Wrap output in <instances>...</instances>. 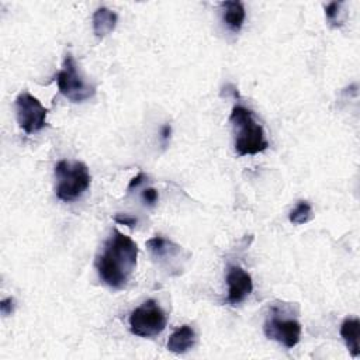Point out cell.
Wrapping results in <instances>:
<instances>
[{
    "mask_svg": "<svg viewBox=\"0 0 360 360\" xmlns=\"http://www.w3.org/2000/svg\"><path fill=\"white\" fill-rule=\"evenodd\" d=\"M138 245L128 235L113 230L112 237L106 241L102 255L96 259L99 277L112 288L125 287L137 266Z\"/></svg>",
    "mask_w": 360,
    "mask_h": 360,
    "instance_id": "obj_1",
    "label": "cell"
},
{
    "mask_svg": "<svg viewBox=\"0 0 360 360\" xmlns=\"http://www.w3.org/2000/svg\"><path fill=\"white\" fill-rule=\"evenodd\" d=\"M230 121L235 131V151L240 156L257 155L269 148L264 127L255 120L249 109L240 105L235 106Z\"/></svg>",
    "mask_w": 360,
    "mask_h": 360,
    "instance_id": "obj_2",
    "label": "cell"
},
{
    "mask_svg": "<svg viewBox=\"0 0 360 360\" xmlns=\"http://www.w3.org/2000/svg\"><path fill=\"white\" fill-rule=\"evenodd\" d=\"M56 198L62 202H75L90 186L89 168L79 160H59L55 167Z\"/></svg>",
    "mask_w": 360,
    "mask_h": 360,
    "instance_id": "obj_3",
    "label": "cell"
},
{
    "mask_svg": "<svg viewBox=\"0 0 360 360\" xmlns=\"http://www.w3.org/2000/svg\"><path fill=\"white\" fill-rule=\"evenodd\" d=\"M58 90L62 96L74 103H82L94 96L96 87L87 83L79 74L78 65L72 54H68L63 59V67L56 74Z\"/></svg>",
    "mask_w": 360,
    "mask_h": 360,
    "instance_id": "obj_4",
    "label": "cell"
},
{
    "mask_svg": "<svg viewBox=\"0 0 360 360\" xmlns=\"http://www.w3.org/2000/svg\"><path fill=\"white\" fill-rule=\"evenodd\" d=\"M129 331L140 338H153L167 328L168 318L156 301L148 300L129 315Z\"/></svg>",
    "mask_w": 360,
    "mask_h": 360,
    "instance_id": "obj_5",
    "label": "cell"
},
{
    "mask_svg": "<svg viewBox=\"0 0 360 360\" xmlns=\"http://www.w3.org/2000/svg\"><path fill=\"white\" fill-rule=\"evenodd\" d=\"M17 123L25 134H36L47 125L48 109L32 94L23 92L16 99Z\"/></svg>",
    "mask_w": 360,
    "mask_h": 360,
    "instance_id": "obj_6",
    "label": "cell"
},
{
    "mask_svg": "<svg viewBox=\"0 0 360 360\" xmlns=\"http://www.w3.org/2000/svg\"><path fill=\"white\" fill-rule=\"evenodd\" d=\"M264 331L269 339L279 342L287 349H291L296 345H299L300 342L301 324L297 319H293V318L290 319L280 318L275 308L272 315L265 322Z\"/></svg>",
    "mask_w": 360,
    "mask_h": 360,
    "instance_id": "obj_7",
    "label": "cell"
},
{
    "mask_svg": "<svg viewBox=\"0 0 360 360\" xmlns=\"http://www.w3.org/2000/svg\"><path fill=\"white\" fill-rule=\"evenodd\" d=\"M228 297L226 303L237 306L242 303L253 290V282L248 272L240 266H230L226 271Z\"/></svg>",
    "mask_w": 360,
    "mask_h": 360,
    "instance_id": "obj_8",
    "label": "cell"
},
{
    "mask_svg": "<svg viewBox=\"0 0 360 360\" xmlns=\"http://www.w3.org/2000/svg\"><path fill=\"white\" fill-rule=\"evenodd\" d=\"M118 21V16L107 9V8H99L93 14V32L97 39H105L114 31Z\"/></svg>",
    "mask_w": 360,
    "mask_h": 360,
    "instance_id": "obj_9",
    "label": "cell"
},
{
    "mask_svg": "<svg viewBox=\"0 0 360 360\" xmlns=\"http://www.w3.org/2000/svg\"><path fill=\"white\" fill-rule=\"evenodd\" d=\"M195 343V332L189 325H183L178 328L168 341V349L172 353L183 354L189 352Z\"/></svg>",
    "mask_w": 360,
    "mask_h": 360,
    "instance_id": "obj_10",
    "label": "cell"
},
{
    "mask_svg": "<svg viewBox=\"0 0 360 360\" xmlns=\"http://www.w3.org/2000/svg\"><path fill=\"white\" fill-rule=\"evenodd\" d=\"M221 8L224 9V21L226 27L234 32H238L245 21L246 13L241 2H222Z\"/></svg>",
    "mask_w": 360,
    "mask_h": 360,
    "instance_id": "obj_11",
    "label": "cell"
},
{
    "mask_svg": "<svg viewBox=\"0 0 360 360\" xmlns=\"http://www.w3.org/2000/svg\"><path fill=\"white\" fill-rule=\"evenodd\" d=\"M341 337L343 338L346 348L353 357L360 354L359 337H360V322L357 318H348L341 325Z\"/></svg>",
    "mask_w": 360,
    "mask_h": 360,
    "instance_id": "obj_12",
    "label": "cell"
},
{
    "mask_svg": "<svg viewBox=\"0 0 360 360\" xmlns=\"http://www.w3.org/2000/svg\"><path fill=\"white\" fill-rule=\"evenodd\" d=\"M147 246L151 255L159 260H165V257H175L180 252V246L162 237L151 238L147 242Z\"/></svg>",
    "mask_w": 360,
    "mask_h": 360,
    "instance_id": "obj_13",
    "label": "cell"
},
{
    "mask_svg": "<svg viewBox=\"0 0 360 360\" xmlns=\"http://www.w3.org/2000/svg\"><path fill=\"white\" fill-rule=\"evenodd\" d=\"M290 222L294 225H301L308 222L313 218V207L308 202H299V204L294 207L290 213Z\"/></svg>",
    "mask_w": 360,
    "mask_h": 360,
    "instance_id": "obj_14",
    "label": "cell"
},
{
    "mask_svg": "<svg viewBox=\"0 0 360 360\" xmlns=\"http://www.w3.org/2000/svg\"><path fill=\"white\" fill-rule=\"evenodd\" d=\"M341 5L342 3H339V2H332V3H330L328 6L325 8V16H326V19H328L330 23H337Z\"/></svg>",
    "mask_w": 360,
    "mask_h": 360,
    "instance_id": "obj_15",
    "label": "cell"
},
{
    "mask_svg": "<svg viewBox=\"0 0 360 360\" xmlns=\"http://www.w3.org/2000/svg\"><path fill=\"white\" fill-rule=\"evenodd\" d=\"M14 308H16V301H14L13 297H8V299L0 301V311H2V314L5 317L12 315L14 313Z\"/></svg>",
    "mask_w": 360,
    "mask_h": 360,
    "instance_id": "obj_16",
    "label": "cell"
},
{
    "mask_svg": "<svg viewBox=\"0 0 360 360\" xmlns=\"http://www.w3.org/2000/svg\"><path fill=\"white\" fill-rule=\"evenodd\" d=\"M114 221H116L117 224L125 225V226H128V228H134V226L137 225V222H138L137 218L125 215V214H117V215H114Z\"/></svg>",
    "mask_w": 360,
    "mask_h": 360,
    "instance_id": "obj_17",
    "label": "cell"
},
{
    "mask_svg": "<svg viewBox=\"0 0 360 360\" xmlns=\"http://www.w3.org/2000/svg\"><path fill=\"white\" fill-rule=\"evenodd\" d=\"M158 198H159L158 191L152 187H148L142 191V199H144L145 204H148V206H153L158 202Z\"/></svg>",
    "mask_w": 360,
    "mask_h": 360,
    "instance_id": "obj_18",
    "label": "cell"
},
{
    "mask_svg": "<svg viewBox=\"0 0 360 360\" xmlns=\"http://www.w3.org/2000/svg\"><path fill=\"white\" fill-rule=\"evenodd\" d=\"M145 180H147V175H145L144 172H140L136 178L131 179V182H129V184H128V190H133V189L141 186Z\"/></svg>",
    "mask_w": 360,
    "mask_h": 360,
    "instance_id": "obj_19",
    "label": "cell"
},
{
    "mask_svg": "<svg viewBox=\"0 0 360 360\" xmlns=\"http://www.w3.org/2000/svg\"><path fill=\"white\" fill-rule=\"evenodd\" d=\"M171 134H172V127H171L169 124L163 125V128H162V134H160V140H162L163 144H167V142L169 141Z\"/></svg>",
    "mask_w": 360,
    "mask_h": 360,
    "instance_id": "obj_20",
    "label": "cell"
}]
</instances>
